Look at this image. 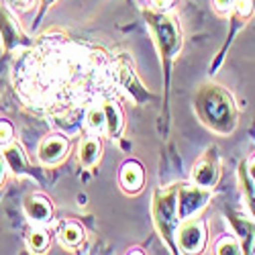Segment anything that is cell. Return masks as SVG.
<instances>
[{
  "instance_id": "cell-1",
  "label": "cell",
  "mask_w": 255,
  "mask_h": 255,
  "mask_svg": "<svg viewBox=\"0 0 255 255\" xmlns=\"http://www.w3.org/2000/svg\"><path fill=\"white\" fill-rule=\"evenodd\" d=\"M100 53L72 41L47 39L14 66V86L27 106L39 113H63L88 102L104 88Z\"/></svg>"
},
{
  "instance_id": "cell-2",
  "label": "cell",
  "mask_w": 255,
  "mask_h": 255,
  "mask_svg": "<svg viewBox=\"0 0 255 255\" xmlns=\"http://www.w3.org/2000/svg\"><path fill=\"white\" fill-rule=\"evenodd\" d=\"M198 111L208 127L219 133H229L235 125V109L231 96L219 86H208L198 96Z\"/></svg>"
},
{
  "instance_id": "cell-3",
  "label": "cell",
  "mask_w": 255,
  "mask_h": 255,
  "mask_svg": "<svg viewBox=\"0 0 255 255\" xmlns=\"http://www.w3.org/2000/svg\"><path fill=\"white\" fill-rule=\"evenodd\" d=\"M153 215H155V223H157V227L161 231V237H165L167 241H172L174 233H176V227L180 223L176 192H159L155 196Z\"/></svg>"
},
{
  "instance_id": "cell-4",
  "label": "cell",
  "mask_w": 255,
  "mask_h": 255,
  "mask_svg": "<svg viewBox=\"0 0 255 255\" xmlns=\"http://www.w3.org/2000/svg\"><path fill=\"white\" fill-rule=\"evenodd\" d=\"M176 235H178V245L182 247L184 253H200L204 249L206 231H204V225L196 219L186 221Z\"/></svg>"
},
{
  "instance_id": "cell-5",
  "label": "cell",
  "mask_w": 255,
  "mask_h": 255,
  "mask_svg": "<svg viewBox=\"0 0 255 255\" xmlns=\"http://www.w3.org/2000/svg\"><path fill=\"white\" fill-rule=\"evenodd\" d=\"M149 20H151V27H153L155 35H157V43L161 47V53L167 57L174 55L180 47V37H178L174 23L167 16H149Z\"/></svg>"
},
{
  "instance_id": "cell-6",
  "label": "cell",
  "mask_w": 255,
  "mask_h": 255,
  "mask_svg": "<svg viewBox=\"0 0 255 255\" xmlns=\"http://www.w3.org/2000/svg\"><path fill=\"white\" fill-rule=\"evenodd\" d=\"M208 194L202 192L200 186L196 188H186L180 192V198H178V215L180 217H190V215H194V212L206 202Z\"/></svg>"
},
{
  "instance_id": "cell-7",
  "label": "cell",
  "mask_w": 255,
  "mask_h": 255,
  "mask_svg": "<svg viewBox=\"0 0 255 255\" xmlns=\"http://www.w3.org/2000/svg\"><path fill=\"white\" fill-rule=\"evenodd\" d=\"M68 153V141L63 137H47L39 145V159L43 163H55Z\"/></svg>"
},
{
  "instance_id": "cell-8",
  "label": "cell",
  "mask_w": 255,
  "mask_h": 255,
  "mask_svg": "<svg viewBox=\"0 0 255 255\" xmlns=\"http://www.w3.org/2000/svg\"><path fill=\"white\" fill-rule=\"evenodd\" d=\"M25 212L35 225H43L51 219V204L43 196H29L25 202Z\"/></svg>"
},
{
  "instance_id": "cell-9",
  "label": "cell",
  "mask_w": 255,
  "mask_h": 255,
  "mask_svg": "<svg viewBox=\"0 0 255 255\" xmlns=\"http://www.w3.org/2000/svg\"><path fill=\"white\" fill-rule=\"evenodd\" d=\"M121 184L129 192H137L143 186V167L137 161H127L121 169Z\"/></svg>"
},
{
  "instance_id": "cell-10",
  "label": "cell",
  "mask_w": 255,
  "mask_h": 255,
  "mask_svg": "<svg viewBox=\"0 0 255 255\" xmlns=\"http://www.w3.org/2000/svg\"><path fill=\"white\" fill-rule=\"evenodd\" d=\"M0 37H2V43L6 49H12L18 45L20 35H18V27L14 23V18L4 10L0 8Z\"/></svg>"
},
{
  "instance_id": "cell-11",
  "label": "cell",
  "mask_w": 255,
  "mask_h": 255,
  "mask_svg": "<svg viewBox=\"0 0 255 255\" xmlns=\"http://www.w3.org/2000/svg\"><path fill=\"white\" fill-rule=\"evenodd\" d=\"M217 165L212 163L210 157H204L196 167H194V182L196 186L200 188H210V186H215L217 182Z\"/></svg>"
},
{
  "instance_id": "cell-12",
  "label": "cell",
  "mask_w": 255,
  "mask_h": 255,
  "mask_svg": "<svg viewBox=\"0 0 255 255\" xmlns=\"http://www.w3.org/2000/svg\"><path fill=\"white\" fill-rule=\"evenodd\" d=\"M100 157V143L96 137H88L80 143V163L84 167H92Z\"/></svg>"
},
{
  "instance_id": "cell-13",
  "label": "cell",
  "mask_w": 255,
  "mask_h": 255,
  "mask_svg": "<svg viewBox=\"0 0 255 255\" xmlns=\"http://www.w3.org/2000/svg\"><path fill=\"white\" fill-rule=\"evenodd\" d=\"M104 115H106V133L111 137L121 133V127H123V115L121 109L117 104H104Z\"/></svg>"
},
{
  "instance_id": "cell-14",
  "label": "cell",
  "mask_w": 255,
  "mask_h": 255,
  "mask_svg": "<svg viewBox=\"0 0 255 255\" xmlns=\"http://www.w3.org/2000/svg\"><path fill=\"white\" fill-rule=\"evenodd\" d=\"M59 235H61V243H63V245L74 247V245H78V243L84 239V231H82V227L76 225V223H66V225L59 229Z\"/></svg>"
},
{
  "instance_id": "cell-15",
  "label": "cell",
  "mask_w": 255,
  "mask_h": 255,
  "mask_svg": "<svg viewBox=\"0 0 255 255\" xmlns=\"http://www.w3.org/2000/svg\"><path fill=\"white\" fill-rule=\"evenodd\" d=\"M4 157L10 165V169L14 174H23L25 172V167H27V161H25V155L23 151L18 149V147H8V149L4 151Z\"/></svg>"
},
{
  "instance_id": "cell-16",
  "label": "cell",
  "mask_w": 255,
  "mask_h": 255,
  "mask_svg": "<svg viewBox=\"0 0 255 255\" xmlns=\"http://www.w3.org/2000/svg\"><path fill=\"white\" fill-rule=\"evenodd\" d=\"M88 127H90V131L94 133H102L106 129V115H104V106H94V109H90L88 117Z\"/></svg>"
},
{
  "instance_id": "cell-17",
  "label": "cell",
  "mask_w": 255,
  "mask_h": 255,
  "mask_svg": "<svg viewBox=\"0 0 255 255\" xmlns=\"http://www.w3.org/2000/svg\"><path fill=\"white\" fill-rule=\"evenodd\" d=\"M47 243H49V237H47V233H45V231L37 229V231L31 233V237H29V247H31L33 251H43V249L47 247Z\"/></svg>"
},
{
  "instance_id": "cell-18",
  "label": "cell",
  "mask_w": 255,
  "mask_h": 255,
  "mask_svg": "<svg viewBox=\"0 0 255 255\" xmlns=\"http://www.w3.org/2000/svg\"><path fill=\"white\" fill-rule=\"evenodd\" d=\"M14 135V129L8 121H0V145H6Z\"/></svg>"
},
{
  "instance_id": "cell-19",
  "label": "cell",
  "mask_w": 255,
  "mask_h": 255,
  "mask_svg": "<svg viewBox=\"0 0 255 255\" xmlns=\"http://www.w3.org/2000/svg\"><path fill=\"white\" fill-rule=\"evenodd\" d=\"M217 253H239V245L233 241V239L225 237V239L219 241V245H217Z\"/></svg>"
},
{
  "instance_id": "cell-20",
  "label": "cell",
  "mask_w": 255,
  "mask_h": 255,
  "mask_svg": "<svg viewBox=\"0 0 255 255\" xmlns=\"http://www.w3.org/2000/svg\"><path fill=\"white\" fill-rule=\"evenodd\" d=\"M233 4H235L239 16H247V14L251 12V8H253V2H251V0H235Z\"/></svg>"
},
{
  "instance_id": "cell-21",
  "label": "cell",
  "mask_w": 255,
  "mask_h": 255,
  "mask_svg": "<svg viewBox=\"0 0 255 255\" xmlns=\"http://www.w3.org/2000/svg\"><path fill=\"white\" fill-rule=\"evenodd\" d=\"M215 6H217L221 12H227V10L233 6V0H215Z\"/></svg>"
},
{
  "instance_id": "cell-22",
  "label": "cell",
  "mask_w": 255,
  "mask_h": 255,
  "mask_svg": "<svg viewBox=\"0 0 255 255\" xmlns=\"http://www.w3.org/2000/svg\"><path fill=\"white\" fill-rule=\"evenodd\" d=\"M151 2H153V6H157V8H169V6H172L174 4V0H151Z\"/></svg>"
},
{
  "instance_id": "cell-23",
  "label": "cell",
  "mask_w": 255,
  "mask_h": 255,
  "mask_svg": "<svg viewBox=\"0 0 255 255\" xmlns=\"http://www.w3.org/2000/svg\"><path fill=\"white\" fill-rule=\"evenodd\" d=\"M4 174H6V161L0 157V184H2V180H4Z\"/></svg>"
},
{
  "instance_id": "cell-24",
  "label": "cell",
  "mask_w": 255,
  "mask_h": 255,
  "mask_svg": "<svg viewBox=\"0 0 255 255\" xmlns=\"http://www.w3.org/2000/svg\"><path fill=\"white\" fill-rule=\"evenodd\" d=\"M10 2H12L14 6H18V8H25V6H29L31 0H10Z\"/></svg>"
},
{
  "instance_id": "cell-25",
  "label": "cell",
  "mask_w": 255,
  "mask_h": 255,
  "mask_svg": "<svg viewBox=\"0 0 255 255\" xmlns=\"http://www.w3.org/2000/svg\"><path fill=\"white\" fill-rule=\"evenodd\" d=\"M249 176H251V180L255 182V159H253L251 165H249Z\"/></svg>"
},
{
  "instance_id": "cell-26",
  "label": "cell",
  "mask_w": 255,
  "mask_h": 255,
  "mask_svg": "<svg viewBox=\"0 0 255 255\" xmlns=\"http://www.w3.org/2000/svg\"><path fill=\"white\" fill-rule=\"evenodd\" d=\"M45 2H47V0H45Z\"/></svg>"
}]
</instances>
